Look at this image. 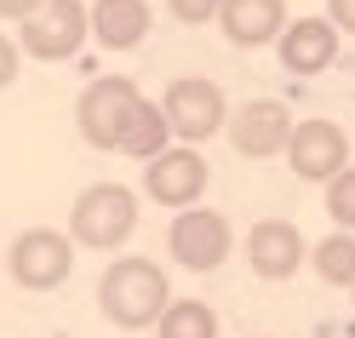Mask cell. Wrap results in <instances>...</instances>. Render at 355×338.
Masks as SVG:
<instances>
[{"label": "cell", "instance_id": "ac0fdd59", "mask_svg": "<svg viewBox=\"0 0 355 338\" xmlns=\"http://www.w3.org/2000/svg\"><path fill=\"white\" fill-rule=\"evenodd\" d=\"M327 218H332V230H349L355 235V167H344L327 184Z\"/></svg>", "mask_w": 355, "mask_h": 338}, {"label": "cell", "instance_id": "5bb4252c", "mask_svg": "<svg viewBox=\"0 0 355 338\" xmlns=\"http://www.w3.org/2000/svg\"><path fill=\"white\" fill-rule=\"evenodd\" d=\"M86 17H92V40L109 52H132L149 40V0H92Z\"/></svg>", "mask_w": 355, "mask_h": 338}, {"label": "cell", "instance_id": "44dd1931", "mask_svg": "<svg viewBox=\"0 0 355 338\" xmlns=\"http://www.w3.org/2000/svg\"><path fill=\"white\" fill-rule=\"evenodd\" d=\"M327 24L338 35H355V0H327Z\"/></svg>", "mask_w": 355, "mask_h": 338}, {"label": "cell", "instance_id": "7c38bea8", "mask_svg": "<svg viewBox=\"0 0 355 338\" xmlns=\"http://www.w3.org/2000/svg\"><path fill=\"white\" fill-rule=\"evenodd\" d=\"M275 52H281L286 75H327L332 63H338V29H332L327 17H293V24L281 29Z\"/></svg>", "mask_w": 355, "mask_h": 338}, {"label": "cell", "instance_id": "30bf717a", "mask_svg": "<svg viewBox=\"0 0 355 338\" xmlns=\"http://www.w3.org/2000/svg\"><path fill=\"white\" fill-rule=\"evenodd\" d=\"M293 109L275 103V98H252V103H241L230 109V144L235 155H247V161H270V155H286V144H293Z\"/></svg>", "mask_w": 355, "mask_h": 338}, {"label": "cell", "instance_id": "8992f818", "mask_svg": "<svg viewBox=\"0 0 355 338\" xmlns=\"http://www.w3.org/2000/svg\"><path fill=\"white\" fill-rule=\"evenodd\" d=\"M230 246H235V230H230V218L218 212V207H189V212H178L172 230H166V253H172V264L195 269V276L218 269V264L230 258Z\"/></svg>", "mask_w": 355, "mask_h": 338}, {"label": "cell", "instance_id": "cb8c5ba5", "mask_svg": "<svg viewBox=\"0 0 355 338\" xmlns=\"http://www.w3.org/2000/svg\"><path fill=\"white\" fill-rule=\"evenodd\" d=\"M349 292H355V287H349Z\"/></svg>", "mask_w": 355, "mask_h": 338}, {"label": "cell", "instance_id": "9a60e30c", "mask_svg": "<svg viewBox=\"0 0 355 338\" xmlns=\"http://www.w3.org/2000/svg\"><path fill=\"white\" fill-rule=\"evenodd\" d=\"M115 149H121V155H132V161H155V155H166V149H172V126H166V115H161V103L138 98V109L126 115L121 144H115Z\"/></svg>", "mask_w": 355, "mask_h": 338}, {"label": "cell", "instance_id": "e0dca14e", "mask_svg": "<svg viewBox=\"0 0 355 338\" xmlns=\"http://www.w3.org/2000/svg\"><path fill=\"white\" fill-rule=\"evenodd\" d=\"M155 338H218V310L207 298H172L155 321Z\"/></svg>", "mask_w": 355, "mask_h": 338}, {"label": "cell", "instance_id": "277c9868", "mask_svg": "<svg viewBox=\"0 0 355 338\" xmlns=\"http://www.w3.org/2000/svg\"><path fill=\"white\" fill-rule=\"evenodd\" d=\"M6 269H12V281L24 287V292H52L75 276V241L69 230H46V223H35V230H24L12 241V253H6Z\"/></svg>", "mask_w": 355, "mask_h": 338}, {"label": "cell", "instance_id": "3957f363", "mask_svg": "<svg viewBox=\"0 0 355 338\" xmlns=\"http://www.w3.org/2000/svg\"><path fill=\"white\" fill-rule=\"evenodd\" d=\"M161 115L172 126V138H184L195 149V144L218 138V126H230V98L207 75H178L166 86V98H161Z\"/></svg>", "mask_w": 355, "mask_h": 338}, {"label": "cell", "instance_id": "4fadbf2b", "mask_svg": "<svg viewBox=\"0 0 355 338\" xmlns=\"http://www.w3.org/2000/svg\"><path fill=\"white\" fill-rule=\"evenodd\" d=\"M286 24H293V17H286V0H224V12H218L224 40H230V47H241V52L281 40Z\"/></svg>", "mask_w": 355, "mask_h": 338}, {"label": "cell", "instance_id": "ffe728a7", "mask_svg": "<svg viewBox=\"0 0 355 338\" xmlns=\"http://www.w3.org/2000/svg\"><path fill=\"white\" fill-rule=\"evenodd\" d=\"M17 58H24V52H17V40H12V35H0V92L17 81Z\"/></svg>", "mask_w": 355, "mask_h": 338}, {"label": "cell", "instance_id": "52a82bcc", "mask_svg": "<svg viewBox=\"0 0 355 338\" xmlns=\"http://www.w3.org/2000/svg\"><path fill=\"white\" fill-rule=\"evenodd\" d=\"M207 184H212V167H207V155L189 149V144H172L166 155H155V161L144 167V195L155 201V207H172V212L201 207Z\"/></svg>", "mask_w": 355, "mask_h": 338}, {"label": "cell", "instance_id": "7402d4cb", "mask_svg": "<svg viewBox=\"0 0 355 338\" xmlns=\"http://www.w3.org/2000/svg\"><path fill=\"white\" fill-rule=\"evenodd\" d=\"M40 6H46V0H0V17H6V24H29Z\"/></svg>", "mask_w": 355, "mask_h": 338}, {"label": "cell", "instance_id": "6da1fadb", "mask_svg": "<svg viewBox=\"0 0 355 338\" xmlns=\"http://www.w3.org/2000/svg\"><path fill=\"white\" fill-rule=\"evenodd\" d=\"M98 304L103 315L115 321L121 332H144L166 315L172 304V287H166V269L155 258H115L98 276Z\"/></svg>", "mask_w": 355, "mask_h": 338}, {"label": "cell", "instance_id": "5b68a950", "mask_svg": "<svg viewBox=\"0 0 355 338\" xmlns=\"http://www.w3.org/2000/svg\"><path fill=\"white\" fill-rule=\"evenodd\" d=\"M138 98H144V92H138V81H132V75H98L92 86H80V98H75L80 144H92V149H115L126 115L138 109Z\"/></svg>", "mask_w": 355, "mask_h": 338}, {"label": "cell", "instance_id": "7a4b0ae2", "mask_svg": "<svg viewBox=\"0 0 355 338\" xmlns=\"http://www.w3.org/2000/svg\"><path fill=\"white\" fill-rule=\"evenodd\" d=\"M138 235V195L126 184H86L69 212V241L86 253H115Z\"/></svg>", "mask_w": 355, "mask_h": 338}, {"label": "cell", "instance_id": "603a6c76", "mask_svg": "<svg viewBox=\"0 0 355 338\" xmlns=\"http://www.w3.org/2000/svg\"><path fill=\"white\" fill-rule=\"evenodd\" d=\"M252 338H258V332H252Z\"/></svg>", "mask_w": 355, "mask_h": 338}, {"label": "cell", "instance_id": "d6986e66", "mask_svg": "<svg viewBox=\"0 0 355 338\" xmlns=\"http://www.w3.org/2000/svg\"><path fill=\"white\" fill-rule=\"evenodd\" d=\"M166 12L178 17V24L201 29V24H218V12H224V0H166Z\"/></svg>", "mask_w": 355, "mask_h": 338}, {"label": "cell", "instance_id": "8fae6325", "mask_svg": "<svg viewBox=\"0 0 355 338\" xmlns=\"http://www.w3.org/2000/svg\"><path fill=\"white\" fill-rule=\"evenodd\" d=\"M304 258H309V246H304V230L293 218H258L247 230V264L258 281H293L304 269Z\"/></svg>", "mask_w": 355, "mask_h": 338}, {"label": "cell", "instance_id": "2e32d148", "mask_svg": "<svg viewBox=\"0 0 355 338\" xmlns=\"http://www.w3.org/2000/svg\"><path fill=\"white\" fill-rule=\"evenodd\" d=\"M309 269L327 281V287H355V235L349 230H332L309 246Z\"/></svg>", "mask_w": 355, "mask_h": 338}, {"label": "cell", "instance_id": "9c48e42d", "mask_svg": "<svg viewBox=\"0 0 355 338\" xmlns=\"http://www.w3.org/2000/svg\"><path fill=\"white\" fill-rule=\"evenodd\" d=\"M286 167H293L304 184H332L344 167H349V132L327 115H309L293 126V144H286Z\"/></svg>", "mask_w": 355, "mask_h": 338}, {"label": "cell", "instance_id": "ba28073f", "mask_svg": "<svg viewBox=\"0 0 355 338\" xmlns=\"http://www.w3.org/2000/svg\"><path fill=\"white\" fill-rule=\"evenodd\" d=\"M24 29V40H17V52H29L35 63H63L80 52V40H92V17H86L80 0H46Z\"/></svg>", "mask_w": 355, "mask_h": 338}]
</instances>
